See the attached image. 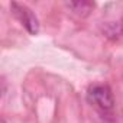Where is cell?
<instances>
[{"instance_id":"obj_1","label":"cell","mask_w":123,"mask_h":123,"mask_svg":"<svg viewBox=\"0 0 123 123\" xmlns=\"http://www.w3.org/2000/svg\"><path fill=\"white\" fill-rule=\"evenodd\" d=\"M88 101L101 110H110L114 104L113 94L107 86H94L88 91Z\"/></svg>"},{"instance_id":"obj_2","label":"cell","mask_w":123,"mask_h":123,"mask_svg":"<svg viewBox=\"0 0 123 123\" xmlns=\"http://www.w3.org/2000/svg\"><path fill=\"white\" fill-rule=\"evenodd\" d=\"M12 12L15 13V16L25 25V28L35 35L39 31V23L36 16L32 13V10L29 7H26L25 5H19V3H12Z\"/></svg>"},{"instance_id":"obj_3","label":"cell","mask_w":123,"mask_h":123,"mask_svg":"<svg viewBox=\"0 0 123 123\" xmlns=\"http://www.w3.org/2000/svg\"><path fill=\"white\" fill-rule=\"evenodd\" d=\"M67 6L78 16H87L91 12V9H94V3L91 2H71Z\"/></svg>"}]
</instances>
